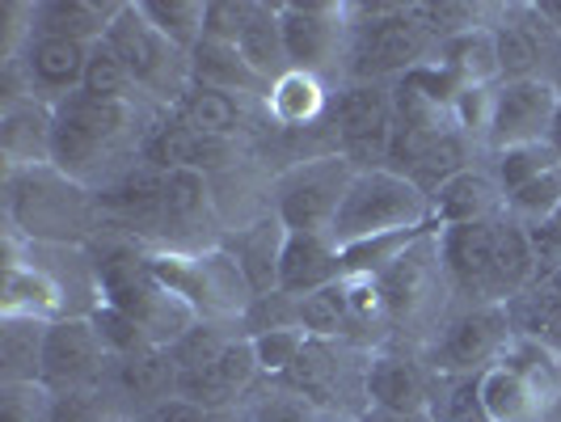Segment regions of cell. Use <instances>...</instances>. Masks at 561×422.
Segmentation results:
<instances>
[{
    "instance_id": "6da1fadb",
    "label": "cell",
    "mask_w": 561,
    "mask_h": 422,
    "mask_svg": "<svg viewBox=\"0 0 561 422\" xmlns=\"http://www.w3.org/2000/svg\"><path fill=\"white\" fill-rule=\"evenodd\" d=\"M161 114L165 111H157L148 102H111V98H93L81 89L56 106L51 166L98 195L118 173H127L140 161L144 140L152 136Z\"/></svg>"
},
{
    "instance_id": "7a4b0ae2",
    "label": "cell",
    "mask_w": 561,
    "mask_h": 422,
    "mask_svg": "<svg viewBox=\"0 0 561 422\" xmlns=\"http://www.w3.org/2000/svg\"><path fill=\"white\" fill-rule=\"evenodd\" d=\"M4 317H93L102 309V280L89 246H30L4 237Z\"/></svg>"
},
{
    "instance_id": "3957f363",
    "label": "cell",
    "mask_w": 561,
    "mask_h": 422,
    "mask_svg": "<svg viewBox=\"0 0 561 422\" xmlns=\"http://www.w3.org/2000/svg\"><path fill=\"white\" fill-rule=\"evenodd\" d=\"M98 198L56 166L4 173V237L30 246H93Z\"/></svg>"
},
{
    "instance_id": "277c9868",
    "label": "cell",
    "mask_w": 561,
    "mask_h": 422,
    "mask_svg": "<svg viewBox=\"0 0 561 422\" xmlns=\"http://www.w3.org/2000/svg\"><path fill=\"white\" fill-rule=\"evenodd\" d=\"M351 59H346V81H380L397 84L414 68L435 59L431 34L410 18V4L397 0H371L351 4Z\"/></svg>"
},
{
    "instance_id": "5b68a950",
    "label": "cell",
    "mask_w": 561,
    "mask_h": 422,
    "mask_svg": "<svg viewBox=\"0 0 561 422\" xmlns=\"http://www.w3.org/2000/svg\"><path fill=\"white\" fill-rule=\"evenodd\" d=\"M148 271L157 275V283L165 292H173L186 309L195 312V321L241 326V317L253 300L245 275L237 271V262L220 246L198 253L148 250Z\"/></svg>"
},
{
    "instance_id": "8992f818",
    "label": "cell",
    "mask_w": 561,
    "mask_h": 422,
    "mask_svg": "<svg viewBox=\"0 0 561 422\" xmlns=\"http://www.w3.org/2000/svg\"><path fill=\"white\" fill-rule=\"evenodd\" d=\"M431 225V198L419 186L393 173V169H364L355 173L351 191L337 207V220L330 228L337 246H359L371 237H389V232H422Z\"/></svg>"
},
{
    "instance_id": "52a82bcc",
    "label": "cell",
    "mask_w": 561,
    "mask_h": 422,
    "mask_svg": "<svg viewBox=\"0 0 561 422\" xmlns=\"http://www.w3.org/2000/svg\"><path fill=\"white\" fill-rule=\"evenodd\" d=\"M359 169L337 148H317L309 157H296L271 178V212L287 232H330L337 207L351 191Z\"/></svg>"
},
{
    "instance_id": "ba28073f",
    "label": "cell",
    "mask_w": 561,
    "mask_h": 422,
    "mask_svg": "<svg viewBox=\"0 0 561 422\" xmlns=\"http://www.w3.org/2000/svg\"><path fill=\"white\" fill-rule=\"evenodd\" d=\"M515 342L506 305H456L422 334L419 355L435 376H481Z\"/></svg>"
},
{
    "instance_id": "9c48e42d",
    "label": "cell",
    "mask_w": 561,
    "mask_h": 422,
    "mask_svg": "<svg viewBox=\"0 0 561 422\" xmlns=\"http://www.w3.org/2000/svg\"><path fill=\"white\" fill-rule=\"evenodd\" d=\"M106 43L118 52V59L140 84V93L157 111L169 114L191 93V52L169 43L165 34L144 18L140 0H123V13L114 18Z\"/></svg>"
},
{
    "instance_id": "30bf717a",
    "label": "cell",
    "mask_w": 561,
    "mask_h": 422,
    "mask_svg": "<svg viewBox=\"0 0 561 422\" xmlns=\"http://www.w3.org/2000/svg\"><path fill=\"white\" fill-rule=\"evenodd\" d=\"M439 232V228H435ZM435 232H422L410 250L397 258L389 271L376 275V287L385 296V309L397 326V342H414L419 346L422 334L448 312L451 292L439 266V241Z\"/></svg>"
},
{
    "instance_id": "8fae6325",
    "label": "cell",
    "mask_w": 561,
    "mask_h": 422,
    "mask_svg": "<svg viewBox=\"0 0 561 422\" xmlns=\"http://www.w3.org/2000/svg\"><path fill=\"white\" fill-rule=\"evenodd\" d=\"M283 47L291 72L317 77L321 84L346 81V59H351V4L334 0H279Z\"/></svg>"
},
{
    "instance_id": "7c38bea8",
    "label": "cell",
    "mask_w": 561,
    "mask_h": 422,
    "mask_svg": "<svg viewBox=\"0 0 561 422\" xmlns=\"http://www.w3.org/2000/svg\"><path fill=\"white\" fill-rule=\"evenodd\" d=\"M367 355L359 346L346 342H325V338H309L296 367L283 376L291 394H300L312 410L321 414H337V419H364L367 397H364V372Z\"/></svg>"
},
{
    "instance_id": "4fadbf2b",
    "label": "cell",
    "mask_w": 561,
    "mask_h": 422,
    "mask_svg": "<svg viewBox=\"0 0 561 422\" xmlns=\"http://www.w3.org/2000/svg\"><path fill=\"white\" fill-rule=\"evenodd\" d=\"M84 68H89L84 43L34 30L26 47L0 64V81H4V98H34L43 106H59L64 98L81 93Z\"/></svg>"
},
{
    "instance_id": "5bb4252c",
    "label": "cell",
    "mask_w": 561,
    "mask_h": 422,
    "mask_svg": "<svg viewBox=\"0 0 561 422\" xmlns=\"http://www.w3.org/2000/svg\"><path fill=\"white\" fill-rule=\"evenodd\" d=\"M114 355L106 338L89 317H64L47 326V351H43V389L56 397L102 394L111 385Z\"/></svg>"
},
{
    "instance_id": "9a60e30c",
    "label": "cell",
    "mask_w": 561,
    "mask_h": 422,
    "mask_svg": "<svg viewBox=\"0 0 561 422\" xmlns=\"http://www.w3.org/2000/svg\"><path fill=\"white\" fill-rule=\"evenodd\" d=\"M490 30H494L503 81H553L561 43L549 22L536 13V4H490Z\"/></svg>"
},
{
    "instance_id": "2e32d148",
    "label": "cell",
    "mask_w": 561,
    "mask_h": 422,
    "mask_svg": "<svg viewBox=\"0 0 561 422\" xmlns=\"http://www.w3.org/2000/svg\"><path fill=\"white\" fill-rule=\"evenodd\" d=\"M435 372L426 367L414 342H389L367 355L364 397L367 410L380 414H426L431 410Z\"/></svg>"
},
{
    "instance_id": "e0dca14e",
    "label": "cell",
    "mask_w": 561,
    "mask_h": 422,
    "mask_svg": "<svg viewBox=\"0 0 561 422\" xmlns=\"http://www.w3.org/2000/svg\"><path fill=\"white\" fill-rule=\"evenodd\" d=\"M435 241H439V266L456 305H503L494 283V220L439 228Z\"/></svg>"
},
{
    "instance_id": "ac0fdd59",
    "label": "cell",
    "mask_w": 561,
    "mask_h": 422,
    "mask_svg": "<svg viewBox=\"0 0 561 422\" xmlns=\"http://www.w3.org/2000/svg\"><path fill=\"white\" fill-rule=\"evenodd\" d=\"M561 89L553 81H503L494 84V106L485 127V152H503L515 144L549 140Z\"/></svg>"
},
{
    "instance_id": "d6986e66",
    "label": "cell",
    "mask_w": 561,
    "mask_h": 422,
    "mask_svg": "<svg viewBox=\"0 0 561 422\" xmlns=\"http://www.w3.org/2000/svg\"><path fill=\"white\" fill-rule=\"evenodd\" d=\"M257 389H262V367L245 334L232 338L207 367L178 372V397L195 401L203 410H241Z\"/></svg>"
},
{
    "instance_id": "ffe728a7",
    "label": "cell",
    "mask_w": 561,
    "mask_h": 422,
    "mask_svg": "<svg viewBox=\"0 0 561 422\" xmlns=\"http://www.w3.org/2000/svg\"><path fill=\"white\" fill-rule=\"evenodd\" d=\"M56 157V106L34 98H4L0 102V161L4 173L43 169Z\"/></svg>"
},
{
    "instance_id": "44dd1931",
    "label": "cell",
    "mask_w": 561,
    "mask_h": 422,
    "mask_svg": "<svg viewBox=\"0 0 561 422\" xmlns=\"http://www.w3.org/2000/svg\"><path fill=\"white\" fill-rule=\"evenodd\" d=\"M106 394L118 401V410L131 422L157 410L169 397H178V367H173L169 346H148V351L114 360Z\"/></svg>"
},
{
    "instance_id": "7402d4cb",
    "label": "cell",
    "mask_w": 561,
    "mask_h": 422,
    "mask_svg": "<svg viewBox=\"0 0 561 422\" xmlns=\"http://www.w3.org/2000/svg\"><path fill=\"white\" fill-rule=\"evenodd\" d=\"M287 241V228L275 220V212H262L245 225H228L220 232V250L237 262L253 296L279 292V253Z\"/></svg>"
},
{
    "instance_id": "603a6c76",
    "label": "cell",
    "mask_w": 561,
    "mask_h": 422,
    "mask_svg": "<svg viewBox=\"0 0 561 422\" xmlns=\"http://www.w3.org/2000/svg\"><path fill=\"white\" fill-rule=\"evenodd\" d=\"M169 114L182 118L186 127L203 132V136H220V140H241V144H250L262 127H271L266 102L232 98V93H216V89H191Z\"/></svg>"
},
{
    "instance_id": "cb8c5ba5",
    "label": "cell",
    "mask_w": 561,
    "mask_h": 422,
    "mask_svg": "<svg viewBox=\"0 0 561 422\" xmlns=\"http://www.w3.org/2000/svg\"><path fill=\"white\" fill-rule=\"evenodd\" d=\"M346 280L342 246L330 232H287L279 253V292L287 296H312L321 287Z\"/></svg>"
},
{
    "instance_id": "d4e9b609",
    "label": "cell",
    "mask_w": 561,
    "mask_h": 422,
    "mask_svg": "<svg viewBox=\"0 0 561 422\" xmlns=\"http://www.w3.org/2000/svg\"><path fill=\"white\" fill-rule=\"evenodd\" d=\"M506 212L503 186L494 182L490 166L465 169L451 182H444L431 195V225L435 228H456V225H481V220H499Z\"/></svg>"
},
{
    "instance_id": "484cf974",
    "label": "cell",
    "mask_w": 561,
    "mask_h": 422,
    "mask_svg": "<svg viewBox=\"0 0 561 422\" xmlns=\"http://www.w3.org/2000/svg\"><path fill=\"white\" fill-rule=\"evenodd\" d=\"M191 89H216V93L250 98V102L271 98V84L253 72L245 56L228 43H216V38H203L191 52Z\"/></svg>"
},
{
    "instance_id": "4316f807",
    "label": "cell",
    "mask_w": 561,
    "mask_h": 422,
    "mask_svg": "<svg viewBox=\"0 0 561 422\" xmlns=\"http://www.w3.org/2000/svg\"><path fill=\"white\" fill-rule=\"evenodd\" d=\"M485 161V148H481L469 132H460L456 123L444 127V132H435L431 140L419 148V157H414V166H410V182L419 186L422 195L431 198L444 182H451L456 173H465V169H473Z\"/></svg>"
},
{
    "instance_id": "83f0119b",
    "label": "cell",
    "mask_w": 561,
    "mask_h": 422,
    "mask_svg": "<svg viewBox=\"0 0 561 422\" xmlns=\"http://www.w3.org/2000/svg\"><path fill=\"white\" fill-rule=\"evenodd\" d=\"M549 397H553V389L536 385L533 376L506 364L481 372V406H485L490 422H540Z\"/></svg>"
},
{
    "instance_id": "f1b7e54d",
    "label": "cell",
    "mask_w": 561,
    "mask_h": 422,
    "mask_svg": "<svg viewBox=\"0 0 561 422\" xmlns=\"http://www.w3.org/2000/svg\"><path fill=\"white\" fill-rule=\"evenodd\" d=\"M118 13H123V0H38L34 4V30L77 38L84 47H93L111 34Z\"/></svg>"
},
{
    "instance_id": "f546056e",
    "label": "cell",
    "mask_w": 561,
    "mask_h": 422,
    "mask_svg": "<svg viewBox=\"0 0 561 422\" xmlns=\"http://www.w3.org/2000/svg\"><path fill=\"white\" fill-rule=\"evenodd\" d=\"M330 111V84H321L317 77L305 72H287L283 81L271 84L266 98V118L279 132H305V127H321Z\"/></svg>"
},
{
    "instance_id": "4dcf8cb0",
    "label": "cell",
    "mask_w": 561,
    "mask_h": 422,
    "mask_svg": "<svg viewBox=\"0 0 561 422\" xmlns=\"http://www.w3.org/2000/svg\"><path fill=\"white\" fill-rule=\"evenodd\" d=\"M435 64L460 89H494V84L503 81L499 77V47H494V30L490 26H478L469 30V34H460V38L439 43Z\"/></svg>"
},
{
    "instance_id": "1f68e13d",
    "label": "cell",
    "mask_w": 561,
    "mask_h": 422,
    "mask_svg": "<svg viewBox=\"0 0 561 422\" xmlns=\"http://www.w3.org/2000/svg\"><path fill=\"white\" fill-rule=\"evenodd\" d=\"M47 326L38 317H4L0 321V385H38Z\"/></svg>"
},
{
    "instance_id": "d6a6232c",
    "label": "cell",
    "mask_w": 561,
    "mask_h": 422,
    "mask_svg": "<svg viewBox=\"0 0 561 422\" xmlns=\"http://www.w3.org/2000/svg\"><path fill=\"white\" fill-rule=\"evenodd\" d=\"M494 283H499V300H515L528 287H536V253L528 241V225L503 212L494 220Z\"/></svg>"
},
{
    "instance_id": "836d02e7",
    "label": "cell",
    "mask_w": 561,
    "mask_h": 422,
    "mask_svg": "<svg viewBox=\"0 0 561 422\" xmlns=\"http://www.w3.org/2000/svg\"><path fill=\"white\" fill-rule=\"evenodd\" d=\"M237 52L245 56V64H250L266 84L283 81V77L291 72L287 47H283L279 0H275V4H271V0H253V13H250V22H245V30H241V38H237Z\"/></svg>"
},
{
    "instance_id": "e575fe53",
    "label": "cell",
    "mask_w": 561,
    "mask_h": 422,
    "mask_svg": "<svg viewBox=\"0 0 561 422\" xmlns=\"http://www.w3.org/2000/svg\"><path fill=\"white\" fill-rule=\"evenodd\" d=\"M506 317L515 338H528L536 346L561 355V292L553 283H536L524 296L506 300Z\"/></svg>"
},
{
    "instance_id": "d590c367",
    "label": "cell",
    "mask_w": 561,
    "mask_h": 422,
    "mask_svg": "<svg viewBox=\"0 0 561 422\" xmlns=\"http://www.w3.org/2000/svg\"><path fill=\"white\" fill-rule=\"evenodd\" d=\"M485 166L494 173V182L503 186V195H515L519 186H528L536 178H545L549 169H558L561 157L553 144L540 140V144H515V148H503V152H485Z\"/></svg>"
},
{
    "instance_id": "8d00e7d4",
    "label": "cell",
    "mask_w": 561,
    "mask_h": 422,
    "mask_svg": "<svg viewBox=\"0 0 561 422\" xmlns=\"http://www.w3.org/2000/svg\"><path fill=\"white\" fill-rule=\"evenodd\" d=\"M410 18L419 22L431 43H448V38H460L469 30L490 26V4H469V0H414L410 4Z\"/></svg>"
},
{
    "instance_id": "74e56055",
    "label": "cell",
    "mask_w": 561,
    "mask_h": 422,
    "mask_svg": "<svg viewBox=\"0 0 561 422\" xmlns=\"http://www.w3.org/2000/svg\"><path fill=\"white\" fill-rule=\"evenodd\" d=\"M300 330L325 342H346L351 346V300H346V280L334 287H321L312 296H300Z\"/></svg>"
},
{
    "instance_id": "f35d334b",
    "label": "cell",
    "mask_w": 561,
    "mask_h": 422,
    "mask_svg": "<svg viewBox=\"0 0 561 422\" xmlns=\"http://www.w3.org/2000/svg\"><path fill=\"white\" fill-rule=\"evenodd\" d=\"M81 89L93 93V98H111V102H148L140 93V84H136V77L127 72V64L118 59V52H114L106 38L89 47V68H84Z\"/></svg>"
},
{
    "instance_id": "ab89813d",
    "label": "cell",
    "mask_w": 561,
    "mask_h": 422,
    "mask_svg": "<svg viewBox=\"0 0 561 422\" xmlns=\"http://www.w3.org/2000/svg\"><path fill=\"white\" fill-rule=\"evenodd\" d=\"M144 18L178 43L182 52H195L203 43V22H207V0H140Z\"/></svg>"
},
{
    "instance_id": "60d3db41",
    "label": "cell",
    "mask_w": 561,
    "mask_h": 422,
    "mask_svg": "<svg viewBox=\"0 0 561 422\" xmlns=\"http://www.w3.org/2000/svg\"><path fill=\"white\" fill-rule=\"evenodd\" d=\"M431 422H490L481 406V376H435L431 389Z\"/></svg>"
},
{
    "instance_id": "b9f144b4",
    "label": "cell",
    "mask_w": 561,
    "mask_h": 422,
    "mask_svg": "<svg viewBox=\"0 0 561 422\" xmlns=\"http://www.w3.org/2000/svg\"><path fill=\"white\" fill-rule=\"evenodd\" d=\"M241 410H245V422H321V410H312L305 397L275 380H262V389Z\"/></svg>"
},
{
    "instance_id": "7bdbcfd3",
    "label": "cell",
    "mask_w": 561,
    "mask_h": 422,
    "mask_svg": "<svg viewBox=\"0 0 561 422\" xmlns=\"http://www.w3.org/2000/svg\"><path fill=\"white\" fill-rule=\"evenodd\" d=\"M245 338L253 342V355H257V367H262V380H275V385L296 367L300 351H305V342H309L305 330H262V334H245Z\"/></svg>"
},
{
    "instance_id": "ee69618b",
    "label": "cell",
    "mask_w": 561,
    "mask_h": 422,
    "mask_svg": "<svg viewBox=\"0 0 561 422\" xmlns=\"http://www.w3.org/2000/svg\"><path fill=\"white\" fill-rule=\"evenodd\" d=\"M558 207H561V166L549 169L545 178L528 182V186H519L515 195H506V212H511L515 220H524V225L549 220Z\"/></svg>"
},
{
    "instance_id": "f6af8a7d",
    "label": "cell",
    "mask_w": 561,
    "mask_h": 422,
    "mask_svg": "<svg viewBox=\"0 0 561 422\" xmlns=\"http://www.w3.org/2000/svg\"><path fill=\"white\" fill-rule=\"evenodd\" d=\"M253 0H207V22H203V38H216V43H228L237 47L241 30L250 22Z\"/></svg>"
},
{
    "instance_id": "bcb514c9",
    "label": "cell",
    "mask_w": 561,
    "mask_h": 422,
    "mask_svg": "<svg viewBox=\"0 0 561 422\" xmlns=\"http://www.w3.org/2000/svg\"><path fill=\"white\" fill-rule=\"evenodd\" d=\"M207 419H211V410H203V406L186 401V397H169V401H161L157 410H148L136 422H207Z\"/></svg>"
},
{
    "instance_id": "7dc6e473",
    "label": "cell",
    "mask_w": 561,
    "mask_h": 422,
    "mask_svg": "<svg viewBox=\"0 0 561 422\" xmlns=\"http://www.w3.org/2000/svg\"><path fill=\"white\" fill-rule=\"evenodd\" d=\"M536 4V13L549 22V30L558 34V43H561V0H533Z\"/></svg>"
},
{
    "instance_id": "c3c4849f",
    "label": "cell",
    "mask_w": 561,
    "mask_h": 422,
    "mask_svg": "<svg viewBox=\"0 0 561 422\" xmlns=\"http://www.w3.org/2000/svg\"><path fill=\"white\" fill-rule=\"evenodd\" d=\"M359 422H431L426 414H380V410H367Z\"/></svg>"
},
{
    "instance_id": "681fc988",
    "label": "cell",
    "mask_w": 561,
    "mask_h": 422,
    "mask_svg": "<svg viewBox=\"0 0 561 422\" xmlns=\"http://www.w3.org/2000/svg\"><path fill=\"white\" fill-rule=\"evenodd\" d=\"M540 422H561V389L553 397H549V406H545V414H540Z\"/></svg>"
},
{
    "instance_id": "f907efd6",
    "label": "cell",
    "mask_w": 561,
    "mask_h": 422,
    "mask_svg": "<svg viewBox=\"0 0 561 422\" xmlns=\"http://www.w3.org/2000/svg\"><path fill=\"white\" fill-rule=\"evenodd\" d=\"M207 422H245V410H211Z\"/></svg>"
},
{
    "instance_id": "816d5d0a",
    "label": "cell",
    "mask_w": 561,
    "mask_h": 422,
    "mask_svg": "<svg viewBox=\"0 0 561 422\" xmlns=\"http://www.w3.org/2000/svg\"><path fill=\"white\" fill-rule=\"evenodd\" d=\"M549 144L558 148V157H561V106H558V114H553V127H549Z\"/></svg>"
},
{
    "instance_id": "f5cc1de1",
    "label": "cell",
    "mask_w": 561,
    "mask_h": 422,
    "mask_svg": "<svg viewBox=\"0 0 561 422\" xmlns=\"http://www.w3.org/2000/svg\"><path fill=\"white\" fill-rule=\"evenodd\" d=\"M321 422H359V419H337V414H321Z\"/></svg>"
},
{
    "instance_id": "db71d44e",
    "label": "cell",
    "mask_w": 561,
    "mask_h": 422,
    "mask_svg": "<svg viewBox=\"0 0 561 422\" xmlns=\"http://www.w3.org/2000/svg\"><path fill=\"white\" fill-rule=\"evenodd\" d=\"M553 84H558V89H561V64H558V72H553Z\"/></svg>"
},
{
    "instance_id": "11a10c76",
    "label": "cell",
    "mask_w": 561,
    "mask_h": 422,
    "mask_svg": "<svg viewBox=\"0 0 561 422\" xmlns=\"http://www.w3.org/2000/svg\"><path fill=\"white\" fill-rule=\"evenodd\" d=\"M558 372H561V355H558Z\"/></svg>"
}]
</instances>
